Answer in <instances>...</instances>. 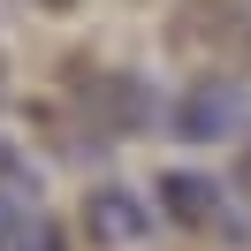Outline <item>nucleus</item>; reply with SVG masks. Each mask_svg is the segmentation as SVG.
I'll list each match as a JSON object with an SVG mask.
<instances>
[{
    "instance_id": "nucleus-8",
    "label": "nucleus",
    "mask_w": 251,
    "mask_h": 251,
    "mask_svg": "<svg viewBox=\"0 0 251 251\" xmlns=\"http://www.w3.org/2000/svg\"><path fill=\"white\" fill-rule=\"evenodd\" d=\"M46 8H76V0H46Z\"/></svg>"
},
{
    "instance_id": "nucleus-2",
    "label": "nucleus",
    "mask_w": 251,
    "mask_h": 251,
    "mask_svg": "<svg viewBox=\"0 0 251 251\" xmlns=\"http://www.w3.org/2000/svg\"><path fill=\"white\" fill-rule=\"evenodd\" d=\"M84 221H92V236H99V244H137L152 213L137 205V190L107 183V190H92V198H84Z\"/></svg>"
},
{
    "instance_id": "nucleus-1",
    "label": "nucleus",
    "mask_w": 251,
    "mask_h": 251,
    "mask_svg": "<svg viewBox=\"0 0 251 251\" xmlns=\"http://www.w3.org/2000/svg\"><path fill=\"white\" fill-rule=\"evenodd\" d=\"M236 129H244V92L236 84H190L175 99V137L213 145V137H236Z\"/></svg>"
},
{
    "instance_id": "nucleus-9",
    "label": "nucleus",
    "mask_w": 251,
    "mask_h": 251,
    "mask_svg": "<svg viewBox=\"0 0 251 251\" xmlns=\"http://www.w3.org/2000/svg\"><path fill=\"white\" fill-rule=\"evenodd\" d=\"M0 8H8V0H0Z\"/></svg>"
},
{
    "instance_id": "nucleus-3",
    "label": "nucleus",
    "mask_w": 251,
    "mask_h": 251,
    "mask_svg": "<svg viewBox=\"0 0 251 251\" xmlns=\"http://www.w3.org/2000/svg\"><path fill=\"white\" fill-rule=\"evenodd\" d=\"M152 190H160V213H168V221H183V228H205V221L221 213V190L205 183V175H190V168H168Z\"/></svg>"
},
{
    "instance_id": "nucleus-6",
    "label": "nucleus",
    "mask_w": 251,
    "mask_h": 251,
    "mask_svg": "<svg viewBox=\"0 0 251 251\" xmlns=\"http://www.w3.org/2000/svg\"><path fill=\"white\" fill-rule=\"evenodd\" d=\"M0 251H31V244H23V236H16V244H0ZM38 251H46V244H38Z\"/></svg>"
},
{
    "instance_id": "nucleus-4",
    "label": "nucleus",
    "mask_w": 251,
    "mask_h": 251,
    "mask_svg": "<svg viewBox=\"0 0 251 251\" xmlns=\"http://www.w3.org/2000/svg\"><path fill=\"white\" fill-rule=\"evenodd\" d=\"M92 99L107 107V122L122 129V137H129V129L145 122V84H122V76H99V84H92Z\"/></svg>"
},
{
    "instance_id": "nucleus-7",
    "label": "nucleus",
    "mask_w": 251,
    "mask_h": 251,
    "mask_svg": "<svg viewBox=\"0 0 251 251\" xmlns=\"http://www.w3.org/2000/svg\"><path fill=\"white\" fill-rule=\"evenodd\" d=\"M244 137H251V129H244ZM244 190H251V152H244Z\"/></svg>"
},
{
    "instance_id": "nucleus-5",
    "label": "nucleus",
    "mask_w": 251,
    "mask_h": 251,
    "mask_svg": "<svg viewBox=\"0 0 251 251\" xmlns=\"http://www.w3.org/2000/svg\"><path fill=\"white\" fill-rule=\"evenodd\" d=\"M16 236H23V205L0 190V244H16Z\"/></svg>"
}]
</instances>
